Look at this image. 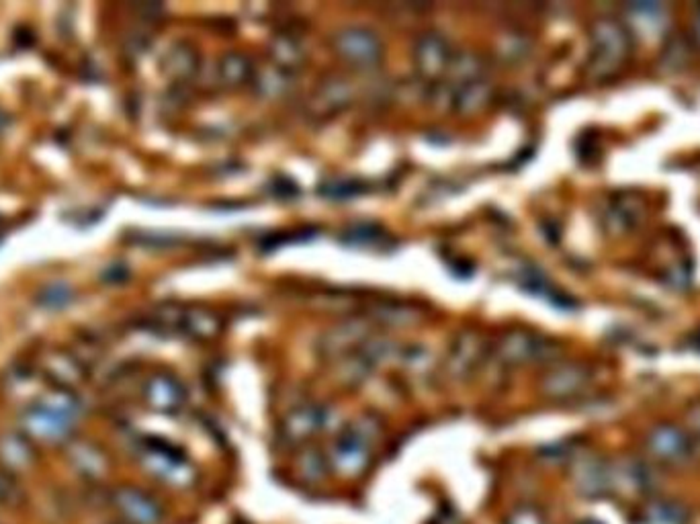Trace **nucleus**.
Returning <instances> with one entry per match:
<instances>
[{"mask_svg": "<svg viewBox=\"0 0 700 524\" xmlns=\"http://www.w3.org/2000/svg\"><path fill=\"white\" fill-rule=\"evenodd\" d=\"M592 58L590 74L594 79H609L617 74L630 53V31L625 23L612 17L594 21L590 29Z\"/></svg>", "mask_w": 700, "mask_h": 524, "instance_id": "1", "label": "nucleus"}, {"mask_svg": "<svg viewBox=\"0 0 700 524\" xmlns=\"http://www.w3.org/2000/svg\"><path fill=\"white\" fill-rule=\"evenodd\" d=\"M140 461L145 472H150L160 482L174 485V488H189L197 477L191 461L176 446L164 441L144 443Z\"/></svg>", "mask_w": 700, "mask_h": 524, "instance_id": "2", "label": "nucleus"}, {"mask_svg": "<svg viewBox=\"0 0 700 524\" xmlns=\"http://www.w3.org/2000/svg\"><path fill=\"white\" fill-rule=\"evenodd\" d=\"M553 344L547 338L527 328H512L499 338L498 357L504 365H528L549 357Z\"/></svg>", "mask_w": 700, "mask_h": 524, "instance_id": "3", "label": "nucleus"}, {"mask_svg": "<svg viewBox=\"0 0 700 524\" xmlns=\"http://www.w3.org/2000/svg\"><path fill=\"white\" fill-rule=\"evenodd\" d=\"M332 43L338 56L355 66H373L383 56L379 35L365 27H346L338 31Z\"/></svg>", "mask_w": 700, "mask_h": 524, "instance_id": "4", "label": "nucleus"}, {"mask_svg": "<svg viewBox=\"0 0 700 524\" xmlns=\"http://www.w3.org/2000/svg\"><path fill=\"white\" fill-rule=\"evenodd\" d=\"M453 60L451 43L443 33L426 31L414 43V61L425 79H438L449 70Z\"/></svg>", "mask_w": 700, "mask_h": 524, "instance_id": "5", "label": "nucleus"}, {"mask_svg": "<svg viewBox=\"0 0 700 524\" xmlns=\"http://www.w3.org/2000/svg\"><path fill=\"white\" fill-rule=\"evenodd\" d=\"M590 369L580 363H559L545 373L541 389L551 399H572L590 385Z\"/></svg>", "mask_w": 700, "mask_h": 524, "instance_id": "6", "label": "nucleus"}, {"mask_svg": "<svg viewBox=\"0 0 700 524\" xmlns=\"http://www.w3.org/2000/svg\"><path fill=\"white\" fill-rule=\"evenodd\" d=\"M483 336L477 330H463L455 341H453L447 354V375L451 379H465L480 367L483 359Z\"/></svg>", "mask_w": 700, "mask_h": 524, "instance_id": "7", "label": "nucleus"}, {"mask_svg": "<svg viewBox=\"0 0 700 524\" xmlns=\"http://www.w3.org/2000/svg\"><path fill=\"white\" fill-rule=\"evenodd\" d=\"M371 461V443L349 428L338 438L332 449V467L341 475L357 477L365 472Z\"/></svg>", "mask_w": 700, "mask_h": 524, "instance_id": "8", "label": "nucleus"}, {"mask_svg": "<svg viewBox=\"0 0 700 524\" xmlns=\"http://www.w3.org/2000/svg\"><path fill=\"white\" fill-rule=\"evenodd\" d=\"M371 336V328L365 318H346L338 322L328 332L322 336L320 351L328 357H344L355 346H363L367 338Z\"/></svg>", "mask_w": 700, "mask_h": 524, "instance_id": "9", "label": "nucleus"}, {"mask_svg": "<svg viewBox=\"0 0 700 524\" xmlns=\"http://www.w3.org/2000/svg\"><path fill=\"white\" fill-rule=\"evenodd\" d=\"M117 512L132 524H158L163 520V506L144 490L119 488L113 494Z\"/></svg>", "mask_w": 700, "mask_h": 524, "instance_id": "10", "label": "nucleus"}, {"mask_svg": "<svg viewBox=\"0 0 700 524\" xmlns=\"http://www.w3.org/2000/svg\"><path fill=\"white\" fill-rule=\"evenodd\" d=\"M572 480L575 490L586 498H600L612 490L611 465L600 457H580L574 463Z\"/></svg>", "mask_w": 700, "mask_h": 524, "instance_id": "11", "label": "nucleus"}, {"mask_svg": "<svg viewBox=\"0 0 700 524\" xmlns=\"http://www.w3.org/2000/svg\"><path fill=\"white\" fill-rule=\"evenodd\" d=\"M648 449L658 461L666 463H682L690 457L692 443L684 430L672 424H659L648 436Z\"/></svg>", "mask_w": 700, "mask_h": 524, "instance_id": "12", "label": "nucleus"}, {"mask_svg": "<svg viewBox=\"0 0 700 524\" xmlns=\"http://www.w3.org/2000/svg\"><path fill=\"white\" fill-rule=\"evenodd\" d=\"M21 426L25 430V435L35 438V441H48L58 443L68 438L72 433V422L61 418V416L45 410L43 406H33L21 416Z\"/></svg>", "mask_w": 700, "mask_h": 524, "instance_id": "13", "label": "nucleus"}, {"mask_svg": "<svg viewBox=\"0 0 700 524\" xmlns=\"http://www.w3.org/2000/svg\"><path fill=\"white\" fill-rule=\"evenodd\" d=\"M144 398L152 410L163 414H174L187 402V391L182 383L173 375H152L144 388Z\"/></svg>", "mask_w": 700, "mask_h": 524, "instance_id": "14", "label": "nucleus"}, {"mask_svg": "<svg viewBox=\"0 0 700 524\" xmlns=\"http://www.w3.org/2000/svg\"><path fill=\"white\" fill-rule=\"evenodd\" d=\"M326 422L328 410H324L322 406H299L295 410H291L287 418L283 420V438L289 443H305L307 438L324 428Z\"/></svg>", "mask_w": 700, "mask_h": 524, "instance_id": "15", "label": "nucleus"}, {"mask_svg": "<svg viewBox=\"0 0 700 524\" xmlns=\"http://www.w3.org/2000/svg\"><path fill=\"white\" fill-rule=\"evenodd\" d=\"M43 373L48 379L56 385V389H66L70 391L76 385L84 381V367L80 363V359H76L74 354L68 351H50L43 357Z\"/></svg>", "mask_w": 700, "mask_h": 524, "instance_id": "16", "label": "nucleus"}, {"mask_svg": "<svg viewBox=\"0 0 700 524\" xmlns=\"http://www.w3.org/2000/svg\"><path fill=\"white\" fill-rule=\"evenodd\" d=\"M352 97H355L352 84L346 79H341V76H332V79L324 80L315 89L312 97V109L320 115H332L346 109L352 103Z\"/></svg>", "mask_w": 700, "mask_h": 524, "instance_id": "17", "label": "nucleus"}, {"mask_svg": "<svg viewBox=\"0 0 700 524\" xmlns=\"http://www.w3.org/2000/svg\"><path fill=\"white\" fill-rule=\"evenodd\" d=\"M252 87L258 97L276 101V98H285L291 95V90L295 89V79L291 70H285V68L273 64L254 72Z\"/></svg>", "mask_w": 700, "mask_h": 524, "instance_id": "18", "label": "nucleus"}, {"mask_svg": "<svg viewBox=\"0 0 700 524\" xmlns=\"http://www.w3.org/2000/svg\"><path fill=\"white\" fill-rule=\"evenodd\" d=\"M645 215V205L641 199L635 195H622L614 199L609 210H606V228L612 234L630 232L635 226H639Z\"/></svg>", "mask_w": 700, "mask_h": 524, "instance_id": "19", "label": "nucleus"}, {"mask_svg": "<svg viewBox=\"0 0 700 524\" xmlns=\"http://www.w3.org/2000/svg\"><path fill=\"white\" fill-rule=\"evenodd\" d=\"M68 459H70L76 472L89 477V480H101L109 472V459L97 444L72 443L68 446Z\"/></svg>", "mask_w": 700, "mask_h": 524, "instance_id": "20", "label": "nucleus"}, {"mask_svg": "<svg viewBox=\"0 0 700 524\" xmlns=\"http://www.w3.org/2000/svg\"><path fill=\"white\" fill-rule=\"evenodd\" d=\"M612 488H621L629 494L645 491L651 488L653 477L649 467L637 459H622L619 465H611Z\"/></svg>", "mask_w": 700, "mask_h": 524, "instance_id": "21", "label": "nucleus"}, {"mask_svg": "<svg viewBox=\"0 0 700 524\" xmlns=\"http://www.w3.org/2000/svg\"><path fill=\"white\" fill-rule=\"evenodd\" d=\"M491 98V84L488 79L469 80L453 89V107L461 115H473L481 111Z\"/></svg>", "mask_w": 700, "mask_h": 524, "instance_id": "22", "label": "nucleus"}, {"mask_svg": "<svg viewBox=\"0 0 700 524\" xmlns=\"http://www.w3.org/2000/svg\"><path fill=\"white\" fill-rule=\"evenodd\" d=\"M35 453L29 438L17 433L0 435V463L11 472H21L33 463Z\"/></svg>", "mask_w": 700, "mask_h": 524, "instance_id": "23", "label": "nucleus"}, {"mask_svg": "<svg viewBox=\"0 0 700 524\" xmlns=\"http://www.w3.org/2000/svg\"><path fill=\"white\" fill-rule=\"evenodd\" d=\"M254 66L250 58L242 51H228L218 61V79L224 87L236 89L242 87L246 82H252Z\"/></svg>", "mask_w": 700, "mask_h": 524, "instance_id": "24", "label": "nucleus"}, {"mask_svg": "<svg viewBox=\"0 0 700 524\" xmlns=\"http://www.w3.org/2000/svg\"><path fill=\"white\" fill-rule=\"evenodd\" d=\"M273 61L276 66L285 68V70L294 72V68L302 66L307 58V50L303 42L294 33H279L273 37L271 45H268Z\"/></svg>", "mask_w": 700, "mask_h": 524, "instance_id": "25", "label": "nucleus"}, {"mask_svg": "<svg viewBox=\"0 0 700 524\" xmlns=\"http://www.w3.org/2000/svg\"><path fill=\"white\" fill-rule=\"evenodd\" d=\"M163 68L174 80H189L199 70V53L189 43H176L166 51Z\"/></svg>", "mask_w": 700, "mask_h": 524, "instance_id": "26", "label": "nucleus"}, {"mask_svg": "<svg viewBox=\"0 0 700 524\" xmlns=\"http://www.w3.org/2000/svg\"><path fill=\"white\" fill-rule=\"evenodd\" d=\"M629 21L641 35H656L666 25L664 6L658 3H639L629 6Z\"/></svg>", "mask_w": 700, "mask_h": 524, "instance_id": "27", "label": "nucleus"}, {"mask_svg": "<svg viewBox=\"0 0 700 524\" xmlns=\"http://www.w3.org/2000/svg\"><path fill=\"white\" fill-rule=\"evenodd\" d=\"M641 520L648 524H686L688 510L674 500H651L643 506Z\"/></svg>", "mask_w": 700, "mask_h": 524, "instance_id": "28", "label": "nucleus"}, {"mask_svg": "<svg viewBox=\"0 0 700 524\" xmlns=\"http://www.w3.org/2000/svg\"><path fill=\"white\" fill-rule=\"evenodd\" d=\"M219 318L210 310H199L197 307V310H184L182 313L181 328L189 336L199 338V341H210V338L219 332Z\"/></svg>", "mask_w": 700, "mask_h": 524, "instance_id": "29", "label": "nucleus"}, {"mask_svg": "<svg viewBox=\"0 0 700 524\" xmlns=\"http://www.w3.org/2000/svg\"><path fill=\"white\" fill-rule=\"evenodd\" d=\"M530 48H533V43H530L528 35L520 33V31H508V33L499 35L496 42L498 56L499 60L506 61V64H520V61H525L528 58Z\"/></svg>", "mask_w": 700, "mask_h": 524, "instance_id": "30", "label": "nucleus"}, {"mask_svg": "<svg viewBox=\"0 0 700 524\" xmlns=\"http://www.w3.org/2000/svg\"><path fill=\"white\" fill-rule=\"evenodd\" d=\"M447 72H451L453 80H455L457 84L477 80V79H486V76H483V72H486L483 58L475 51H463V53H457V56H453Z\"/></svg>", "mask_w": 700, "mask_h": 524, "instance_id": "31", "label": "nucleus"}, {"mask_svg": "<svg viewBox=\"0 0 700 524\" xmlns=\"http://www.w3.org/2000/svg\"><path fill=\"white\" fill-rule=\"evenodd\" d=\"M375 320H379L383 326H410L416 322V310L397 302H379L371 307Z\"/></svg>", "mask_w": 700, "mask_h": 524, "instance_id": "32", "label": "nucleus"}, {"mask_svg": "<svg viewBox=\"0 0 700 524\" xmlns=\"http://www.w3.org/2000/svg\"><path fill=\"white\" fill-rule=\"evenodd\" d=\"M40 406L70 422L76 420V416L80 414V407H82L79 398H76L72 391H66V389H56L48 393V396H43L40 399Z\"/></svg>", "mask_w": 700, "mask_h": 524, "instance_id": "33", "label": "nucleus"}, {"mask_svg": "<svg viewBox=\"0 0 700 524\" xmlns=\"http://www.w3.org/2000/svg\"><path fill=\"white\" fill-rule=\"evenodd\" d=\"M373 369L375 365L359 351V352L344 354L341 365H338V375H341V379H344L346 383L357 385V383H363L367 377L371 375Z\"/></svg>", "mask_w": 700, "mask_h": 524, "instance_id": "34", "label": "nucleus"}, {"mask_svg": "<svg viewBox=\"0 0 700 524\" xmlns=\"http://www.w3.org/2000/svg\"><path fill=\"white\" fill-rule=\"evenodd\" d=\"M399 365H402L406 371H410L414 375H425L433 369V352H430L426 346L422 344H410V346H402L397 354Z\"/></svg>", "mask_w": 700, "mask_h": 524, "instance_id": "35", "label": "nucleus"}, {"mask_svg": "<svg viewBox=\"0 0 700 524\" xmlns=\"http://www.w3.org/2000/svg\"><path fill=\"white\" fill-rule=\"evenodd\" d=\"M399 349H402V346H397V342L391 341V338L383 334H371L365 341V344L360 346V352H363L373 365H379L397 357Z\"/></svg>", "mask_w": 700, "mask_h": 524, "instance_id": "36", "label": "nucleus"}, {"mask_svg": "<svg viewBox=\"0 0 700 524\" xmlns=\"http://www.w3.org/2000/svg\"><path fill=\"white\" fill-rule=\"evenodd\" d=\"M299 469H302V475L307 482H318L326 475V459L324 454L315 449H307L302 454V461H299Z\"/></svg>", "mask_w": 700, "mask_h": 524, "instance_id": "37", "label": "nucleus"}, {"mask_svg": "<svg viewBox=\"0 0 700 524\" xmlns=\"http://www.w3.org/2000/svg\"><path fill=\"white\" fill-rule=\"evenodd\" d=\"M72 299V291L68 285L64 283H53L50 285L48 289H45L42 293L40 302L45 305V307H51V310H58V307H64L68 305V302Z\"/></svg>", "mask_w": 700, "mask_h": 524, "instance_id": "38", "label": "nucleus"}, {"mask_svg": "<svg viewBox=\"0 0 700 524\" xmlns=\"http://www.w3.org/2000/svg\"><path fill=\"white\" fill-rule=\"evenodd\" d=\"M504 524H547V519L535 506H518L506 516Z\"/></svg>", "mask_w": 700, "mask_h": 524, "instance_id": "39", "label": "nucleus"}, {"mask_svg": "<svg viewBox=\"0 0 700 524\" xmlns=\"http://www.w3.org/2000/svg\"><path fill=\"white\" fill-rule=\"evenodd\" d=\"M688 424H690V428L695 430V433L700 435V404L692 407V410L688 412Z\"/></svg>", "mask_w": 700, "mask_h": 524, "instance_id": "40", "label": "nucleus"}, {"mask_svg": "<svg viewBox=\"0 0 700 524\" xmlns=\"http://www.w3.org/2000/svg\"><path fill=\"white\" fill-rule=\"evenodd\" d=\"M695 35H696V40L700 42V9L695 14Z\"/></svg>", "mask_w": 700, "mask_h": 524, "instance_id": "41", "label": "nucleus"}, {"mask_svg": "<svg viewBox=\"0 0 700 524\" xmlns=\"http://www.w3.org/2000/svg\"><path fill=\"white\" fill-rule=\"evenodd\" d=\"M578 524H604V522L602 520H596V519H583Z\"/></svg>", "mask_w": 700, "mask_h": 524, "instance_id": "42", "label": "nucleus"}, {"mask_svg": "<svg viewBox=\"0 0 700 524\" xmlns=\"http://www.w3.org/2000/svg\"><path fill=\"white\" fill-rule=\"evenodd\" d=\"M5 126V117H3V115H0V127H3Z\"/></svg>", "mask_w": 700, "mask_h": 524, "instance_id": "43", "label": "nucleus"}, {"mask_svg": "<svg viewBox=\"0 0 700 524\" xmlns=\"http://www.w3.org/2000/svg\"><path fill=\"white\" fill-rule=\"evenodd\" d=\"M0 502H3V498H0Z\"/></svg>", "mask_w": 700, "mask_h": 524, "instance_id": "44", "label": "nucleus"}]
</instances>
